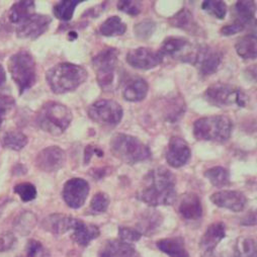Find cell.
<instances>
[{"label":"cell","instance_id":"40","mask_svg":"<svg viewBox=\"0 0 257 257\" xmlns=\"http://www.w3.org/2000/svg\"><path fill=\"white\" fill-rule=\"evenodd\" d=\"M109 203V197L106 194H104V192H97L91 200L90 210L93 214H102L107 210Z\"/></svg>","mask_w":257,"mask_h":257},{"label":"cell","instance_id":"10","mask_svg":"<svg viewBox=\"0 0 257 257\" xmlns=\"http://www.w3.org/2000/svg\"><path fill=\"white\" fill-rule=\"evenodd\" d=\"M196 51L197 47L192 46L185 38L180 37H168L162 42L160 47V52L163 56L167 55L173 59L190 64L194 62Z\"/></svg>","mask_w":257,"mask_h":257},{"label":"cell","instance_id":"19","mask_svg":"<svg viewBox=\"0 0 257 257\" xmlns=\"http://www.w3.org/2000/svg\"><path fill=\"white\" fill-rule=\"evenodd\" d=\"M178 213L185 220H199L203 216V205L200 197L194 192H186L180 199Z\"/></svg>","mask_w":257,"mask_h":257},{"label":"cell","instance_id":"48","mask_svg":"<svg viewBox=\"0 0 257 257\" xmlns=\"http://www.w3.org/2000/svg\"><path fill=\"white\" fill-rule=\"evenodd\" d=\"M7 81V74H6V70L4 68V66L0 64V86L4 85Z\"/></svg>","mask_w":257,"mask_h":257},{"label":"cell","instance_id":"24","mask_svg":"<svg viewBox=\"0 0 257 257\" xmlns=\"http://www.w3.org/2000/svg\"><path fill=\"white\" fill-rule=\"evenodd\" d=\"M156 245L161 252L167 254L169 257H190L182 237L160 239Z\"/></svg>","mask_w":257,"mask_h":257},{"label":"cell","instance_id":"42","mask_svg":"<svg viewBox=\"0 0 257 257\" xmlns=\"http://www.w3.org/2000/svg\"><path fill=\"white\" fill-rule=\"evenodd\" d=\"M141 237H142V234L136 229L128 228V227L118 228V238L120 241L132 244V242L139 241Z\"/></svg>","mask_w":257,"mask_h":257},{"label":"cell","instance_id":"35","mask_svg":"<svg viewBox=\"0 0 257 257\" xmlns=\"http://www.w3.org/2000/svg\"><path fill=\"white\" fill-rule=\"evenodd\" d=\"M232 257H256L255 241L251 238L238 239Z\"/></svg>","mask_w":257,"mask_h":257},{"label":"cell","instance_id":"9","mask_svg":"<svg viewBox=\"0 0 257 257\" xmlns=\"http://www.w3.org/2000/svg\"><path fill=\"white\" fill-rule=\"evenodd\" d=\"M88 116L96 123L103 126H114L122 118V107L112 99H99L87 109Z\"/></svg>","mask_w":257,"mask_h":257},{"label":"cell","instance_id":"47","mask_svg":"<svg viewBox=\"0 0 257 257\" xmlns=\"http://www.w3.org/2000/svg\"><path fill=\"white\" fill-rule=\"evenodd\" d=\"M256 224V215L255 212H251L250 214H248L245 219L242 221V225L243 226H254Z\"/></svg>","mask_w":257,"mask_h":257},{"label":"cell","instance_id":"37","mask_svg":"<svg viewBox=\"0 0 257 257\" xmlns=\"http://www.w3.org/2000/svg\"><path fill=\"white\" fill-rule=\"evenodd\" d=\"M14 191L24 203H29L37 198V188L31 182L19 183L14 187Z\"/></svg>","mask_w":257,"mask_h":257},{"label":"cell","instance_id":"4","mask_svg":"<svg viewBox=\"0 0 257 257\" xmlns=\"http://www.w3.org/2000/svg\"><path fill=\"white\" fill-rule=\"evenodd\" d=\"M72 118L70 108L56 101L46 102L37 114L41 130L52 136H61L70 125Z\"/></svg>","mask_w":257,"mask_h":257},{"label":"cell","instance_id":"41","mask_svg":"<svg viewBox=\"0 0 257 257\" xmlns=\"http://www.w3.org/2000/svg\"><path fill=\"white\" fill-rule=\"evenodd\" d=\"M118 11L131 16L137 17L141 14L143 10V5L140 2H135V0H123V2H118L117 4Z\"/></svg>","mask_w":257,"mask_h":257},{"label":"cell","instance_id":"31","mask_svg":"<svg viewBox=\"0 0 257 257\" xmlns=\"http://www.w3.org/2000/svg\"><path fill=\"white\" fill-rule=\"evenodd\" d=\"M82 3V0H63L54 7L53 13L60 21L69 22L73 18L76 7Z\"/></svg>","mask_w":257,"mask_h":257},{"label":"cell","instance_id":"46","mask_svg":"<svg viewBox=\"0 0 257 257\" xmlns=\"http://www.w3.org/2000/svg\"><path fill=\"white\" fill-rule=\"evenodd\" d=\"M96 154L98 157H102L103 156V151L93 145H88L85 148V152H84V160H85V164H88L89 161L91 160L92 156Z\"/></svg>","mask_w":257,"mask_h":257},{"label":"cell","instance_id":"39","mask_svg":"<svg viewBox=\"0 0 257 257\" xmlns=\"http://www.w3.org/2000/svg\"><path fill=\"white\" fill-rule=\"evenodd\" d=\"M37 223V218L33 213H24L17 221L16 223V230L22 234V235H27L29 234L33 228L36 226Z\"/></svg>","mask_w":257,"mask_h":257},{"label":"cell","instance_id":"18","mask_svg":"<svg viewBox=\"0 0 257 257\" xmlns=\"http://www.w3.org/2000/svg\"><path fill=\"white\" fill-rule=\"evenodd\" d=\"M72 239L81 247H86L89 243L100 235V230L93 224H86L85 222L72 218L71 229Z\"/></svg>","mask_w":257,"mask_h":257},{"label":"cell","instance_id":"22","mask_svg":"<svg viewBox=\"0 0 257 257\" xmlns=\"http://www.w3.org/2000/svg\"><path fill=\"white\" fill-rule=\"evenodd\" d=\"M233 24L243 31L255 23V4L252 2H238L233 9Z\"/></svg>","mask_w":257,"mask_h":257},{"label":"cell","instance_id":"12","mask_svg":"<svg viewBox=\"0 0 257 257\" xmlns=\"http://www.w3.org/2000/svg\"><path fill=\"white\" fill-rule=\"evenodd\" d=\"M89 189V184L85 179L71 178L63 187V199L69 208L77 210L84 205Z\"/></svg>","mask_w":257,"mask_h":257},{"label":"cell","instance_id":"25","mask_svg":"<svg viewBox=\"0 0 257 257\" xmlns=\"http://www.w3.org/2000/svg\"><path fill=\"white\" fill-rule=\"evenodd\" d=\"M163 222V216L158 211H147L141 217L138 223L139 232L146 236H152L161 227Z\"/></svg>","mask_w":257,"mask_h":257},{"label":"cell","instance_id":"6","mask_svg":"<svg viewBox=\"0 0 257 257\" xmlns=\"http://www.w3.org/2000/svg\"><path fill=\"white\" fill-rule=\"evenodd\" d=\"M232 120L225 115H209L194 123V136L199 141L225 142L232 134Z\"/></svg>","mask_w":257,"mask_h":257},{"label":"cell","instance_id":"38","mask_svg":"<svg viewBox=\"0 0 257 257\" xmlns=\"http://www.w3.org/2000/svg\"><path fill=\"white\" fill-rule=\"evenodd\" d=\"M156 30V24L154 21L152 20H143L142 22L138 23L135 28H134V32H135V36L139 39V40H149L152 35L154 34Z\"/></svg>","mask_w":257,"mask_h":257},{"label":"cell","instance_id":"17","mask_svg":"<svg viewBox=\"0 0 257 257\" xmlns=\"http://www.w3.org/2000/svg\"><path fill=\"white\" fill-rule=\"evenodd\" d=\"M213 204L219 208L235 213L242 212L247 205V198L238 190H221L210 197Z\"/></svg>","mask_w":257,"mask_h":257},{"label":"cell","instance_id":"26","mask_svg":"<svg viewBox=\"0 0 257 257\" xmlns=\"http://www.w3.org/2000/svg\"><path fill=\"white\" fill-rule=\"evenodd\" d=\"M71 220L72 217L70 216H65L62 214H54L48 216L44 221H43V228L51 232L53 234H64L66 232H69L71 229Z\"/></svg>","mask_w":257,"mask_h":257},{"label":"cell","instance_id":"15","mask_svg":"<svg viewBox=\"0 0 257 257\" xmlns=\"http://www.w3.org/2000/svg\"><path fill=\"white\" fill-rule=\"evenodd\" d=\"M66 155L63 149L51 146L43 149L36 157V166L44 172H55L65 163Z\"/></svg>","mask_w":257,"mask_h":257},{"label":"cell","instance_id":"27","mask_svg":"<svg viewBox=\"0 0 257 257\" xmlns=\"http://www.w3.org/2000/svg\"><path fill=\"white\" fill-rule=\"evenodd\" d=\"M36 5L34 2H18L9 13L10 21L13 24L20 25L35 14Z\"/></svg>","mask_w":257,"mask_h":257},{"label":"cell","instance_id":"21","mask_svg":"<svg viewBox=\"0 0 257 257\" xmlns=\"http://www.w3.org/2000/svg\"><path fill=\"white\" fill-rule=\"evenodd\" d=\"M137 251L131 243L120 240H108L99 253V257H137Z\"/></svg>","mask_w":257,"mask_h":257},{"label":"cell","instance_id":"36","mask_svg":"<svg viewBox=\"0 0 257 257\" xmlns=\"http://www.w3.org/2000/svg\"><path fill=\"white\" fill-rule=\"evenodd\" d=\"M202 9L209 15L219 20L225 19L227 15V5L224 2H218V0H207V2H204Z\"/></svg>","mask_w":257,"mask_h":257},{"label":"cell","instance_id":"8","mask_svg":"<svg viewBox=\"0 0 257 257\" xmlns=\"http://www.w3.org/2000/svg\"><path fill=\"white\" fill-rule=\"evenodd\" d=\"M205 98L217 106L237 105L244 107L248 103V95L239 87L227 83H215L209 86L205 92Z\"/></svg>","mask_w":257,"mask_h":257},{"label":"cell","instance_id":"3","mask_svg":"<svg viewBox=\"0 0 257 257\" xmlns=\"http://www.w3.org/2000/svg\"><path fill=\"white\" fill-rule=\"evenodd\" d=\"M110 151L115 158L128 165H135L151 158V150L146 144L134 136L123 133L112 136Z\"/></svg>","mask_w":257,"mask_h":257},{"label":"cell","instance_id":"49","mask_svg":"<svg viewBox=\"0 0 257 257\" xmlns=\"http://www.w3.org/2000/svg\"><path fill=\"white\" fill-rule=\"evenodd\" d=\"M68 38H69L70 41L76 40V38H77V33H76V32H70V33L68 34Z\"/></svg>","mask_w":257,"mask_h":257},{"label":"cell","instance_id":"14","mask_svg":"<svg viewBox=\"0 0 257 257\" xmlns=\"http://www.w3.org/2000/svg\"><path fill=\"white\" fill-rule=\"evenodd\" d=\"M52 19L49 16L34 14L28 20L19 25L17 29V36L20 39L36 40L47 32Z\"/></svg>","mask_w":257,"mask_h":257},{"label":"cell","instance_id":"1","mask_svg":"<svg viewBox=\"0 0 257 257\" xmlns=\"http://www.w3.org/2000/svg\"><path fill=\"white\" fill-rule=\"evenodd\" d=\"M138 199L150 207L169 206L176 200V179L165 167H157L145 176Z\"/></svg>","mask_w":257,"mask_h":257},{"label":"cell","instance_id":"32","mask_svg":"<svg viewBox=\"0 0 257 257\" xmlns=\"http://www.w3.org/2000/svg\"><path fill=\"white\" fill-rule=\"evenodd\" d=\"M164 107V117L170 122L177 121L184 113L185 105L181 96H172L168 99L167 104Z\"/></svg>","mask_w":257,"mask_h":257},{"label":"cell","instance_id":"34","mask_svg":"<svg viewBox=\"0 0 257 257\" xmlns=\"http://www.w3.org/2000/svg\"><path fill=\"white\" fill-rule=\"evenodd\" d=\"M28 142V137L23 132L20 131H10L6 133L3 139L5 147L14 151L22 150L27 146Z\"/></svg>","mask_w":257,"mask_h":257},{"label":"cell","instance_id":"11","mask_svg":"<svg viewBox=\"0 0 257 257\" xmlns=\"http://www.w3.org/2000/svg\"><path fill=\"white\" fill-rule=\"evenodd\" d=\"M222 53L210 46L197 47L196 55L192 64L197 67L199 72L204 75H212L218 71L222 63Z\"/></svg>","mask_w":257,"mask_h":257},{"label":"cell","instance_id":"16","mask_svg":"<svg viewBox=\"0 0 257 257\" xmlns=\"http://www.w3.org/2000/svg\"><path fill=\"white\" fill-rule=\"evenodd\" d=\"M190 157L191 151L184 139L174 136L169 140L166 151V161L169 166L180 168L189 161Z\"/></svg>","mask_w":257,"mask_h":257},{"label":"cell","instance_id":"20","mask_svg":"<svg viewBox=\"0 0 257 257\" xmlns=\"http://www.w3.org/2000/svg\"><path fill=\"white\" fill-rule=\"evenodd\" d=\"M226 237V226L223 222L211 224L200 241V248L206 252H212Z\"/></svg>","mask_w":257,"mask_h":257},{"label":"cell","instance_id":"13","mask_svg":"<svg viewBox=\"0 0 257 257\" xmlns=\"http://www.w3.org/2000/svg\"><path fill=\"white\" fill-rule=\"evenodd\" d=\"M164 56L160 51L148 48L133 49L126 54V62L133 68L140 70H150L163 62Z\"/></svg>","mask_w":257,"mask_h":257},{"label":"cell","instance_id":"2","mask_svg":"<svg viewBox=\"0 0 257 257\" xmlns=\"http://www.w3.org/2000/svg\"><path fill=\"white\" fill-rule=\"evenodd\" d=\"M87 77L85 68L69 62L59 63L46 73V80L51 90L57 94L74 91L86 81Z\"/></svg>","mask_w":257,"mask_h":257},{"label":"cell","instance_id":"28","mask_svg":"<svg viewBox=\"0 0 257 257\" xmlns=\"http://www.w3.org/2000/svg\"><path fill=\"white\" fill-rule=\"evenodd\" d=\"M237 54L245 60H253L257 55V41L256 35H247L238 40L235 45Z\"/></svg>","mask_w":257,"mask_h":257},{"label":"cell","instance_id":"23","mask_svg":"<svg viewBox=\"0 0 257 257\" xmlns=\"http://www.w3.org/2000/svg\"><path fill=\"white\" fill-rule=\"evenodd\" d=\"M149 91L148 82L140 77L128 81L122 90V97L126 101L138 102L142 101Z\"/></svg>","mask_w":257,"mask_h":257},{"label":"cell","instance_id":"33","mask_svg":"<svg viewBox=\"0 0 257 257\" xmlns=\"http://www.w3.org/2000/svg\"><path fill=\"white\" fill-rule=\"evenodd\" d=\"M205 177L209 179L212 185L216 187H225L230 185V173L222 166H215L205 171Z\"/></svg>","mask_w":257,"mask_h":257},{"label":"cell","instance_id":"30","mask_svg":"<svg viewBox=\"0 0 257 257\" xmlns=\"http://www.w3.org/2000/svg\"><path fill=\"white\" fill-rule=\"evenodd\" d=\"M126 32V25L118 17H110L99 27L100 35L104 37L122 36Z\"/></svg>","mask_w":257,"mask_h":257},{"label":"cell","instance_id":"7","mask_svg":"<svg viewBox=\"0 0 257 257\" xmlns=\"http://www.w3.org/2000/svg\"><path fill=\"white\" fill-rule=\"evenodd\" d=\"M118 51L115 48H105L92 59L93 69L96 74L98 85L104 91L115 88L117 76Z\"/></svg>","mask_w":257,"mask_h":257},{"label":"cell","instance_id":"29","mask_svg":"<svg viewBox=\"0 0 257 257\" xmlns=\"http://www.w3.org/2000/svg\"><path fill=\"white\" fill-rule=\"evenodd\" d=\"M169 24L173 28L181 29L186 32L195 31L198 27L194 19V16H192V14L186 9L181 10L180 12L175 14L172 18H170Z\"/></svg>","mask_w":257,"mask_h":257},{"label":"cell","instance_id":"44","mask_svg":"<svg viewBox=\"0 0 257 257\" xmlns=\"http://www.w3.org/2000/svg\"><path fill=\"white\" fill-rule=\"evenodd\" d=\"M26 252L28 257H45V249L41 242L31 239L26 246Z\"/></svg>","mask_w":257,"mask_h":257},{"label":"cell","instance_id":"43","mask_svg":"<svg viewBox=\"0 0 257 257\" xmlns=\"http://www.w3.org/2000/svg\"><path fill=\"white\" fill-rule=\"evenodd\" d=\"M16 100L10 95L0 94V127H2L7 114L14 108Z\"/></svg>","mask_w":257,"mask_h":257},{"label":"cell","instance_id":"5","mask_svg":"<svg viewBox=\"0 0 257 257\" xmlns=\"http://www.w3.org/2000/svg\"><path fill=\"white\" fill-rule=\"evenodd\" d=\"M9 71L18 85L20 94L32 88L37 82V64L33 55L28 51H20L9 60Z\"/></svg>","mask_w":257,"mask_h":257},{"label":"cell","instance_id":"45","mask_svg":"<svg viewBox=\"0 0 257 257\" xmlns=\"http://www.w3.org/2000/svg\"><path fill=\"white\" fill-rule=\"evenodd\" d=\"M16 243V236L13 233H6L0 236V251L11 250Z\"/></svg>","mask_w":257,"mask_h":257}]
</instances>
